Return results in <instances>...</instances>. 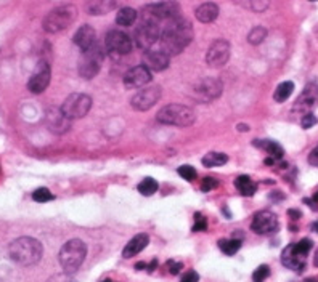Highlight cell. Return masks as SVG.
<instances>
[{
  "instance_id": "1",
  "label": "cell",
  "mask_w": 318,
  "mask_h": 282,
  "mask_svg": "<svg viewBox=\"0 0 318 282\" xmlns=\"http://www.w3.org/2000/svg\"><path fill=\"white\" fill-rule=\"evenodd\" d=\"M193 39V27L182 16L172 19L161 32V50L169 57L179 55Z\"/></svg>"
},
{
  "instance_id": "2",
  "label": "cell",
  "mask_w": 318,
  "mask_h": 282,
  "mask_svg": "<svg viewBox=\"0 0 318 282\" xmlns=\"http://www.w3.org/2000/svg\"><path fill=\"white\" fill-rule=\"evenodd\" d=\"M8 253L15 263L21 266H32L40 262L43 248L37 239L25 236V237H18V239H15L10 244Z\"/></svg>"
},
{
  "instance_id": "3",
  "label": "cell",
  "mask_w": 318,
  "mask_h": 282,
  "mask_svg": "<svg viewBox=\"0 0 318 282\" xmlns=\"http://www.w3.org/2000/svg\"><path fill=\"white\" fill-rule=\"evenodd\" d=\"M87 255V245L81 239H71L61 247L60 250V265L64 273H76L84 263Z\"/></svg>"
},
{
  "instance_id": "4",
  "label": "cell",
  "mask_w": 318,
  "mask_h": 282,
  "mask_svg": "<svg viewBox=\"0 0 318 282\" xmlns=\"http://www.w3.org/2000/svg\"><path fill=\"white\" fill-rule=\"evenodd\" d=\"M76 16H78V8L72 5H64L60 8H55L43 18V31L48 34H57L64 29H68L72 23Z\"/></svg>"
},
{
  "instance_id": "5",
  "label": "cell",
  "mask_w": 318,
  "mask_h": 282,
  "mask_svg": "<svg viewBox=\"0 0 318 282\" xmlns=\"http://www.w3.org/2000/svg\"><path fill=\"white\" fill-rule=\"evenodd\" d=\"M194 112L188 106L183 104H167L158 112L156 121L164 125H175V127H188L194 124Z\"/></svg>"
},
{
  "instance_id": "6",
  "label": "cell",
  "mask_w": 318,
  "mask_h": 282,
  "mask_svg": "<svg viewBox=\"0 0 318 282\" xmlns=\"http://www.w3.org/2000/svg\"><path fill=\"white\" fill-rule=\"evenodd\" d=\"M180 18V7L174 2H161L155 5H146L141 8V21L143 23L161 24L162 21H172Z\"/></svg>"
},
{
  "instance_id": "7",
  "label": "cell",
  "mask_w": 318,
  "mask_h": 282,
  "mask_svg": "<svg viewBox=\"0 0 318 282\" xmlns=\"http://www.w3.org/2000/svg\"><path fill=\"white\" fill-rule=\"evenodd\" d=\"M106 50V48H105ZM105 50L100 43H95L89 50L82 51V60L79 64V74L84 79H93L100 72V68L105 60Z\"/></svg>"
},
{
  "instance_id": "8",
  "label": "cell",
  "mask_w": 318,
  "mask_h": 282,
  "mask_svg": "<svg viewBox=\"0 0 318 282\" xmlns=\"http://www.w3.org/2000/svg\"><path fill=\"white\" fill-rule=\"evenodd\" d=\"M90 107H92V98L89 95L72 93L64 100V103L61 106V111L69 121H72V119H81V117L87 116L90 111Z\"/></svg>"
},
{
  "instance_id": "9",
  "label": "cell",
  "mask_w": 318,
  "mask_h": 282,
  "mask_svg": "<svg viewBox=\"0 0 318 282\" xmlns=\"http://www.w3.org/2000/svg\"><path fill=\"white\" fill-rule=\"evenodd\" d=\"M224 85L218 79L204 77L193 85V98L201 103H209L217 100L222 95Z\"/></svg>"
},
{
  "instance_id": "10",
  "label": "cell",
  "mask_w": 318,
  "mask_h": 282,
  "mask_svg": "<svg viewBox=\"0 0 318 282\" xmlns=\"http://www.w3.org/2000/svg\"><path fill=\"white\" fill-rule=\"evenodd\" d=\"M161 27L158 24L153 23H143L141 21L140 26L135 29V43L137 47L143 48V50H151L155 47V43L161 40Z\"/></svg>"
},
{
  "instance_id": "11",
  "label": "cell",
  "mask_w": 318,
  "mask_h": 282,
  "mask_svg": "<svg viewBox=\"0 0 318 282\" xmlns=\"http://www.w3.org/2000/svg\"><path fill=\"white\" fill-rule=\"evenodd\" d=\"M105 48L111 55H127L132 50V40L123 31H109L105 37Z\"/></svg>"
},
{
  "instance_id": "12",
  "label": "cell",
  "mask_w": 318,
  "mask_h": 282,
  "mask_svg": "<svg viewBox=\"0 0 318 282\" xmlns=\"http://www.w3.org/2000/svg\"><path fill=\"white\" fill-rule=\"evenodd\" d=\"M230 53H232V45H230L227 40L218 39L209 47V50H207L206 63L209 64L211 68H222L228 63Z\"/></svg>"
},
{
  "instance_id": "13",
  "label": "cell",
  "mask_w": 318,
  "mask_h": 282,
  "mask_svg": "<svg viewBox=\"0 0 318 282\" xmlns=\"http://www.w3.org/2000/svg\"><path fill=\"white\" fill-rule=\"evenodd\" d=\"M161 98V89L159 87H148V89H143L137 92L132 100H130V104L135 111H148L155 106Z\"/></svg>"
},
{
  "instance_id": "14",
  "label": "cell",
  "mask_w": 318,
  "mask_h": 282,
  "mask_svg": "<svg viewBox=\"0 0 318 282\" xmlns=\"http://www.w3.org/2000/svg\"><path fill=\"white\" fill-rule=\"evenodd\" d=\"M50 77H52V71L47 61H40L37 64L36 72L31 75V79L28 82V89L31 93H42L47 89L50 83Z\"/></svg>"
},
{
  "instance_id": "15",
  "label": "cell",
  "mask_w": 318,
  "mask_h": 282,
  "mask_svg": "<svg viewBox=\"0 0 318 282\" xmlns=\"http://www.w3.org/2000/svg\"><path fill=\"white\" fill-rule=\"evenodd\" d=\"M318 106V85L316 83H309L305 85V89L299 95V98L294 103V111L309 114L313 107Z\"/></svg>"
},
{
  "instance_id": "16",
  "label": "cell",
  "mask_w": 318,
  "mask_h": 282,
  "mask_svg": "<svg viewBox=\"0 0 318 282\" xmlns=\"http://www.w3.org/2000/svg\"><path fill=\"white\" fill-rule=\"evenodd\" d=\"M251 230L257 234H268L278 230V218L273 212L262 210L256 213L254 220L251 223Z\"/></svg>"
},
{
  "instance_id": "17",
  "label": "cell",
  "mask_w": 318,
  "mask_h": 282,
  "mask_svg": "<svg viewBox=\"0 0 318 282\" xmlns=\"http://www.w3.org/2000/svg\"><path fill=\"white\" fill-rule=\"evenodd\" d=\"M151 82V71L145 64H138V66L129 69L124 75V85L127 89H141L146 83Z\"/></svg>"
},
{
  "instance_id": "18",
  "label": "cell",
  "mask_w": 318,
  "mask_h": 282,
  "mask_svg": "<svg viewBox=\"0 0 318 282\" xmlns=\"http://www.w3.org/2000/svg\"><path fill=\"white\" fill-rule=\"evenodd\" d=\"M169 61H170V57L167 53H164L162 50H148L145 51V57H143V64L151 72L153 71L159 72L169 68Z\"/></svg>"
},
{
  "instance_id": "19",
  "label": "cell",
  "mask_w": 318,
  "mask_h": 282,
  "mask_svg": "<svg viewBox=\"0 0 318 282\" xmlns=\"http://www.w3.org/2000/svg\"><path fill=\"white\" fill-rule=\"evenodd\" d=\"M45 121H47L48 130H50V132H53V133H64L69 128V122H71L69 119L63 114L61 109H52V111H48Z\"/></svg>"
},
{
  "instance_id": "20",
  "label": "cell",
  "mask_w": 318,
  "mask_h": 282,
  "mask_svg": "<svg viewBox=\"0 0 318 282\" xmlns=\"http://www.w3.org/2000/svg\"><path fill=\"white\" fill-rule=\"evenodd\" d=\"M281 263L292 271H302L305 268V257L296 252L294 244H289L281 253Z\"/></svg>"
},
{
  "instance_id": "21",
  "label": "cell",
  "mask_w": 318,
  "mask_h": 282,
  "mask_svg": "<svg viewBox=\"0 0 318 282\" xmlns=\"http://www.w3.org/2000/svg\"><path fill=\"white\" fill-rule=\"evenodd\" d=\"M74 43L82 51H85V50H89L90 47H93L95 43H96L95 29L92 26H89V24L81 26L78 31H76V34H74Z\"/></svg>"
},
{
  "instance_id": "22",
  "label": "cell",
  "mask_w": 318,
  "mask_h": 282,
  "mask_svg": "<svg viewBox=\"0 0 318 282\" xmlns=\"http://www.w3.org/2000/svg\"><path fill=\"white\" fill-rule=\"evenodd\" d=\"M148 244H150V237H148V234H145V233L137 234V236H134L132 239L129 241V244L124 247L123 257H124V258H132V257L138 255L141 250H145Z\"/></svg>"
},
{
  "instance_id": "23",
  "label": "cell",
  "mask_w": 318,
  "mask_h": 282,
  "mask_svg": "<svg viewBox=\"0 0 318 282\" xmlns=\"http://www.w3.org/2000/svg\"><path fill=\"white\" fill-rule=\"evenodd\" d=\"M120 0H90L87 4V10L90 15H106L119 7Z\"/></svg>"
},
{
  "instance_id": "24",
  "label": "cell",
  "mask_w": 318,
  "mask_h": 282,
  "mask_svg": "<svg viewBox=\"0 0 318 282\" xmlns=\"http://www.w3.org/2000/svg\"><path fill=\"white\" fill-rule=\"evenodd\" d=\"M196 19L201 21V23L207 24L215 21V18L218 16V5H215L214 2H206L203 5H200L196 8Z\"/></svg>"
},
{
  "instance_id": "25",
  "label": "cell",
  "mask_w": 318,
  "mask_h": 282,
  "mask_svg": "<svg viewBox=\"0 0 318 282\" xmlns=\"http://www.w3.org/2000/svg\"><path fill=\"white\" fill-rule=\"evenodd\" d=\"M137 16H138V13L135 12L134 8H129V7L120 8L117 12V15H116V24L123 26V27H129L137 21Z\"/></svg>"
},
{
  "instance_id": "26",
  "label": "cell",
  "mask_w": 318,
  "mask_h": 282,
  "mask_svg": "<svg viewBox=\"0 0 318 282\" xmlns=\"http://www.w3.org/2000/svg\"><path fill=\"white\" fill-rule=\"evenodd\" d=\"M235 186H236V189H238L241 194H243V196H248V198L254 196V192L257 191L256 183L252 181L248 175H241V177H238L236 181H235Z\"/></svg>"
},
{
  "instance_id": "27",
  "label": "cell",
  "mask_w": 318,
  "mask_h": 282,
  "mask_svg": "<svg viewBox=\"0 0 318 282\" xmlns=\"http://www.w3.org/2000/svg\"><path fill=\"white\" fill-rule=\"evenodd\" d=\"M254 145L259 146V148H262V149H265L267 153L270 154V157H273L275 160L283 159L284 151H283V148H281L278 143H275V141H270V139H265V141H256Z\"/></svg>"
},
{
  "instance_id": "28",
  "label": "cell",
  "mask_w": 318,
  "mask_h": 282,
  "mask_svg": "<svg viewBox=\"0 0 318 282\" xmlns=\"http://www.w3.org/2000/svg\"><path fill=\"white\" fill-rule=\"evenodd\" d=\"M292 90H294V83L286 80V82H283V83H280L277 87L273 98H275V101H278V103H283V101H286L289 96L292 95Z\"/></svg>"
},
{
  "instance_id": "29",
  "label": "cell",
  "mask_w": 318,
  "mask_h": 282,
  "mask_svg": "<svg viewBox=\"0 0 318 282\" xmlns=\"http://www.w3.org/2000/svg\"><path fill=\"white\" fill-rule=\"evenodd\" d=\"M227 162H228V157L224 153H209L203 157V164L206 167H221L227 164Z\"/></svg>"
},
{
  "instance_id": "30",
  "label": "cell",
  "mask_w": 318,
  "mask_h": 282,
  "mask_svg": "<svg viewBox=\"0 0 318 282\" xmlns=\"http://www.w3.org/2000/svg\"><path fill=\"white\" fill-rule=\"evenodd\" d=\"M217 244H218V248H221L225 255H235L241 248L239 239H221Z\"/></svg>"
},
{
  "instance_id": "31",
  "label": "cell",
  "mask_w": 318,
  "mask_h": 282,
  "mask_svg": "<svg viewBox=\"0 0 318 282\" xmlns=\"http://www.w3.org/2000/svg\"><path fill=\"white\" fill-rule=\"evenodd\" d=\"M235 2L241 4L246 8L254 10V12H264V10L270 5V0H235Z\"/></svg>"
},
{
  "instance_id": "32",
  "label": "cell",
  "mask_w": 318,
  "mask_h": 282,
  "mask_svg": "<svg viewBox=\"0 0 318 282\" xmlns=\"http://www.w3.org/2000/svg\"><path fill=\"white\" fill-rule=\"evenodd\" d=\"M265 37H267V29L262 27V26H257L249 32L248 42L251 43V45H259V43L264 42Z\"/></svg>"
},
{
  "instance_id": "33",
  "label": "cell",
  "mask_w": 318,
  "mask_h": 282,
  "mask_svg": "<svg viewBox=\"0 0 318 282\" xmlns=\"http://www.w3.org/2000/svg\"><path fill=\"white\" fill-rule=\"evenodd\" d=\"M138 191L140 194H143V196H153V194L158 191V181L153 178H145L138 184Z\"/></svg>"
},
{
  "instance_id": "34",
  "label": "cell",
  "mask_w": 318,
  "mask_h": 282,
  "mask_svg": "<svg viewBox=\"0 0 318 282\" xmlns=\"http://www.w3.org/2000/svg\"><path fill=\"white\" fill-rule=\"evenodd\" d=\"M32 199L36 202H48V201H53V194L47 188H39L32 192Z\"/></svg>"
},
{
  "instance_id": "35",
  "label": "cell",
  "mask_w": 318,
  "mask_h": 282,
  "mask_svg": "<svg viewBox=\"0 0 318 282\" xmlns=\"http://www.w3.org/2000/svg\"><path fill=\"white\" fill-rule=\"evenodd\" d=\"M270 274V268L267 265H260L254 273H252V280L254 282H264Z\"/></svg>"
},
{
  "instance_id": "36",
  "label": "cell",
  "mask_w": 318,
  "mask_h": 282,
  "mask_svg": "<svg viewBox=\"0 0 318 282\" xmlns=\"http://www.w3.org/2000/svg\"><path fill=\"white\" fill-rule=\"evenodd\" d=\"M312 245H313V244H312L310 239H302V241H299L298 244H294V248H296V252H298V253L307 257V255H309V252L312 250Z\"/></svg>"
},
{
  "instance_id": "37",
  "label": "cell",
  "mask_w": 318,
  "mask_h": 282,
  "mask_svg": "<svg viewBox=\"0 0 318 282\" xmlns=\"http://www.w3.org/2000/svg\"><path fill=\"white\" fill-rule=\"evenodd\" d=\"M177 172H179V175L186 181H193L196 178V170L191 165H182V167H179Z\"/></svg>"
},
{
  "instance_id": "38",
  "label": "cell",
  "mask_w": 318,
  "mask_h": 282,
  "mask_svg": "<svg viewBox=\"0 0 318 282\" xmlns=\"http://www.w3.org/2000/svg\"><path fill=\"white\" fill-rule=\"evenodd\" d=\"M196 218H194V224H193V231H206L207 230V221L206 218H203V215L201 213H196L194 215Z\"/></svg>"
},
{
  "instance_id": "39",
  "label": "cell",
  "mask_w": 318,
  "mask_h": 282,
  "mask_svg": "<svg viewBox=\"0 0 318 282\" xmlns=\"http://www.w3.org/2000/svg\"><path fill=\"white\" fill-rule=\"evenodd\" d=\"M217 180H214V178H211V177H207V178H204L203 180V184H201V191L203 192H209L211 189H214V188H217Z\"/></svg>"
},
{
  "instance_id": "40",
  "label": "cell",
  "mask_w": 318,
  "mask_h": 282,
  "mask_svg": "<svg viewBox=\"0 0 318 282\" xmlns=\"http://www.w3.org/2000/svg\"><path fill=\"white\" fill-rule=\"evenodd\" d=\"M315 124H316V117H315L312 112H309V114H304L302 121H301V125H302L304 128H312Z\"/></svg>"
},
{
  "instance_id": "41",
  "label": "cell",
  "mask_w": 318,
  "mask_h": 282,
  "mask_svg": "<svg viewBox=\"0 0 318 282\" xmlns=\"http://www.w3.org/2000/svg\"><path fill=\"white\" fill-rule=\"evenodd\" d=\"M47 282H74L72 280V277H71V274H68V273H60V274H53Z\"/></svg>"
},
{
  "instance_id": "42",
  "label": "cell",
  "mask_w": 318,
  "mask_h": 282,
  "mask_svg": "<svg viewBox=\"0 0 318 282\" xmlns=\"http://www.w3.org/2000/svg\"><path fill=\"white\" fill-rule=\"evenodd\" d=\"M167 268H169V271H170V274H179L180 273V271H182V268H183V263H180V262H177V263H175V262H172V260H169V262H167V265H166Z\"/></svg>"
},
{
  "instance_id": "43",
  "label": "cell",
  "mask_w": 318,
  "mask_h": 282,
  "mask_svg": "<svg viewBox=\"0 0 318 282\" xmlns=\"http://www.w3.org/2000/svg\"><path fill=\"white\" fill-rule=\"evenodd\" d=\"M200 280V276L196 271H188V273H185L180 279V282H198Z\"/></svg>"
},
{
  "instance_id": "44",
  "label": "cell",
  "mask_w": 318,
  "mask_h": 282,
  "mask_svg": "<svg viewBox=\"0 0 318 282\" xmlns=\"http://www.w3.org/2000/svg\"><path fill=\"white\" fill-rule=\"evenodd\" d=\"M309 164L313 167H318V145L312 149V153L309 154Z\"/></svg>"
},
{
  "instance_id": "45",
  "label": "cell",
  "mask_w": 318,
  "mask_h": 282,
  "mask_svg": "<svg viewBox=\"0 0 318 282\" xmlns=\"http://www.w3.org/2000/svg\"><path fill=\"white\" fill-rule=\"evenodd\" d=\"M135 268H137V269H148V265L141 262V263H137V265H135Z\"/></svg>"
},
{
  "instance_id": "46",
  "label": "cell",
  "mask_w": 318,
  "mask_h": 282,
  "mask_svg": "<svg viewBox=\"0 0 318 282\" xmlns=\"http://www.w3.org/2000/svg\"><path fill=\"white\" fill-rule=\"evenodd\" d=\"M312 230H313L315 233H318V221H315V223L312 224Z\"/></svg>"
},
{
  "instance_id": "47",
  "label": "cell",
  "mask_w": 318,
  "mask_h": 282,
  "mask_svg": "<svg viewBox=\"0 0 318 282\" xmlns=\"http://www.w3.org/2000/svg\"><path fill=\"white\" fill-rule=\"evenodd\" d=\"M289 215H292V216H301V213L296 212V210H289Z\"/></svg>"
},
{
  "instance_id": "48",
  "label": "cell",
  "mask_w": 318,
  "mask_h": 282,
  "mask_svg": "<svg viewBox=\"0 0 318 282\" xmlns=\"http://www.w3.org/2000/svg\"><path fill=\"white\" fill-rule=\"evenodd\" d=\"M313 263H315V266H318V250H316V253H315V260H313Z\"/></svg>"
},
{
  "instance_id": "49",
  "label": "cell",
  "mask_w": 318,
  "mask_h": 282,
  "mask_svg": "<svg viewBox=\"0 0 318 282\" xmlns=\"http://www.w3.org/2000/svg\"><path fill=\"white\" fill-rule=\"evenodd\" d=\"M102 282H116V280H111V279H105V280H102Z\"/></svg>"
},
{
  "instance_id": "50",
  "label": "cell",
  "mask_w": 318,
  "mask_h": 282,
  "mask_svg": "<svg viewBox=\"0 0 318 282\" xmlns=\"http://www.w3.org/2000/svg\"><path fill=\"white\" fill-rule=\"evenodd\" d=\"M313 199H315V201H318V192L315 194V198H313Z\"/></svg>"
},
{
  "instance_id": "51",
  "label": "cell",
  "mask_w": 318,
  "mask_h": 282,
  "mask_svg": "<svg viewBox=\"0 0 318 282\" xmlns=\"http://www.w3.org/2000/svg\"><path fill=\"white\" fill-rule=\"evenodd\" d=\"M310 2H316V0H310Z\"/></svg>"
}]
</instances>
